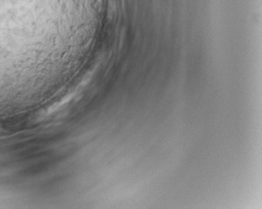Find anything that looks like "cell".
Listing matches in <instances>:
<instances>
[{
	"label": "cell",
	"mask_w": 262,
	"mask_h": 209,
	"mask_svg": "<svg viewBox=\"0 0 262 209\" xmlns=\"http://www.w3.org/2000/svg\"><path fill=\"white\" fill-rule=\"evenodd\" d=\"M93 0H0V109L39 93Z\"/></svg>",
	"instance_id": "1"
}]
</instances>
